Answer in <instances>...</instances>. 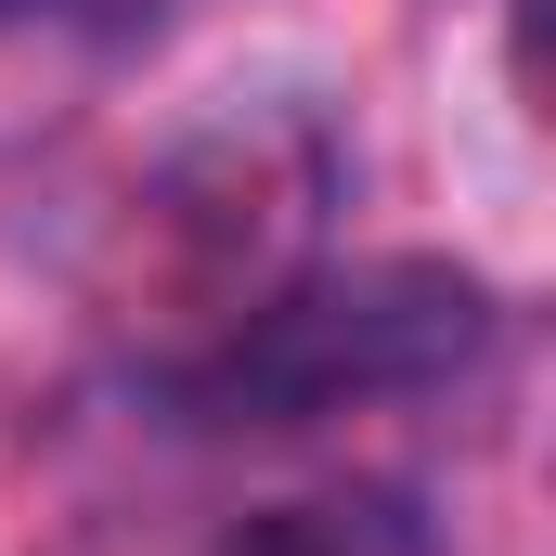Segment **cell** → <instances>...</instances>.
Instances as JSON below:
<instances>
[{
  "label": "cell",
  "mask_w": 556,
  "mask_h": 556,
  "mask_svg": "<svg viewBox=\"0 0 556 556\" xmlns=\"http://www.w3.org/2000/svg\"><path fill=\"white\" fill-rule=\"evenodd\" d=\"M492 337V298L440 260H350V273H285L233 337H207L194 363H168V402L194 427H311L350 402H389L453 376Z\"/></svg>",
  "instance_id": "1"
},
{
  "label": "cell",
  "mask_w": 556,
  "mask_h": 556,
  "mask_svg": "<svg viewBox=\"0 0 556 556\" xmlns=\"http://www.w3.org/2000/svg\"><path fill=\"white\" fill-rule=\"evenodd\" d=\"M207 556H440V544H427V518L402 492H298V505L233 518Z\"/></svg>",
  "instance_id": "2"
},
{
  "label": "cell",
  "mask_w": 556,
  "mask_h": 556,
  "mask_svg": "<svg viewBox=\"0 0 556 556\" xmlns=\"http://www.w3.org/2000/svg\"><path fill=\"white\" fill-rule=\"evenodd\" d=\"M0 13H26V0H0Z\"/></svg>",
  "instance_id": "3"
}]
</instances>
